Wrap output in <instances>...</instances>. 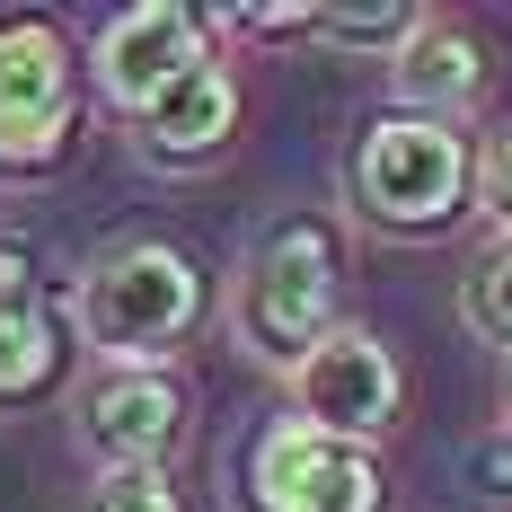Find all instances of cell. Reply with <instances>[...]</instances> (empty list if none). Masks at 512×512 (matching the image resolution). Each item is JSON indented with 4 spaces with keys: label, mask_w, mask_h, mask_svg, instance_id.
<instances>
[{
    "label": "cell",
    "mask_w": 512,
    "mask_h": 512,
    "mask_svg": "<svg viewBox=\"0 0 512 512\" xmlns=\"http://www.w3.org/2000/svg\"><path fill=\"white\" fill-rule=\"evenodd\" d=\"M71 327L106 371H159L195 327H204V274L168 239H115L80 265Z\"/></svg>",
    "instance_id": "1"
},
{
    "label": "cell",
    "mask_w": 512,
    "mask_h": 512,
    "mask_svg": "<svg viewBox=\"0 0 512 512\" xmlns=\"http://www.w3.org/2000/svg\"><path fill=\"white\" fill-rule=\"evenodd\" d=\"M468 151L460 124H424V115H380L345 159V212L371 221L380 239H442L468 212Z\"/></svg>",
    "instance_id": "2"
},
{
    "label": "cell",
    "mask_w": 512,
    "mask_h": 512,
    "mask_svg": "<svg viewBox=\"0 0 512 512\" xmlns=\"http://www.w3.org/2000/svg\"><path fill=\"white\" fill-rule=\"evenodd\" d=\"M221 318H230L239 354H256L265 371H292L336 327V239L318 221H274L239 256V274L221 292Z\"/></svg>",
    "instance_id": "3"
},
{
    "label": "cell",
    "mask_w": 512,
    "mask_h": 512,
    "mask_svg": "<svg viewBox=\"0 0 512 512\" xmlns=\"http://www.w3.org/2000/svg\"><path fill=\"white\" fill-rule=\"evenodd\" d=\"M283 380H292V424L345 451H371L380 433H398V407H407V371L362 318H336Z\"/></svg>",
    "instance_id": "4"
},
{
    "label": "cell",
    "mask_w": 512,
    "mask_h": 512,
    "mask_svg": "<svg viewBox=\"0 0 512 512\" xmlns=\"http://www.w3.org/2000/svg\"><path fill=\"white\" fill-rule=\"evenodd\" d=\"M71 142V45L53 18L0 27V177H36Z\"/></svg>",
    "instance_id": "5"
},
{
    "label": "cell",
    "mask_w": 512,
    "mask_h": 512,
    "mask_svg": "<svg viewBox=\"0 0 512 512\" xmlns=\"http://www.w3.org/2000/svg\"><path fill=\"white\" fill-rule=\"evenodd\" d=\"M248 504L256 512H380V460L318 442L292 415H274L248 451Z\"/></svg>",
    "instance_id": "6"
},
{
    "label": "cell",
    "mask_w": 512,
    "mask_h": 512,
    "mask_svg": "<svg viewBox=\"0 0 512 512\" xmlns=\"http://www.w3.org/2000/svg\"><path fill=\"white\" fill-rule=\"evenodd\" d=\"M204 18L195 9H177V0H142V9H124V18H106L98 45H89V80H98V98L133 124L142 106L168 89V80H186L195 62H204Z\"/></svg>",
    "instance_id": "7"
},
{
    "label": "cell",
    "mask_w": 512,
    "mask_h": 512,
    "mask_svg": "<svg viewBox=\"0 0 512 512\" xmlns=\"http://www.w3.org/2000/svg\"><path fill=\"white\" fill-rule=\"evenodd\" d=\"M177 433H186V398L168 371H106L80 398V442L98 468H168Z\"/></svg>",
    "instance_id": "8"
},
{
    "label": "cell",
    "mask_w": 512,
    "mask_h": 512,
    "mask_svg": "<svg viewBox=\"0 0 512 512\" xmlns=\"http://www.w3.org/2000/svg\"><path fill=\"white\" fill-rule=\"evenodd\" d=\"M230 133H239V80H230L221 53H204L186 80H168L133 115V151L159 159V168H204V159L230 151Z\"/></svg>",
    "instance_id": "9"
},
{
    "label": "cell",
    "mask_w": 512,
    "mask_h": 512,
    "mask_svg": "<svg viewBox=\"0 0 512 512\" xmlns=\"http://www.w3.org/2000/svg\"><path fill=\"white\" fill-rule=\"evenodd\" d=\"M477 89H486V53H477V36L451 27V18H424L415 45L389 62L398 115H424V124H460L468 106H477Z\"/></svg>",
    "instance_id": "10"
},
{
    "label": "cell",
    "mask_w": 512,
    "mask_h": 512,
    "mask_svg": "<svg viewBox=\"0 0 512 512\" xmlns=\"http://www.w3.org/2000/svg\"><path fill=\"white\" fill-rule=\"evenodd\" d=\"M53 371H62V327L45 318V301L0 309V407H27V398H45Z\"/></svg>",
    "instance_id": "11"
},
{
    "label": "cell",
    "mask_w": 512,
    "mask_h": 512,
    "mask_svg": "<svg viewBox=\"0 0 512 512\" xmlns=\"http://www.w3.org/2000/svg\"><path fill=\"white\" fill-rule=\"evenodd\" d=\"M460 327L477 336V345L512 354V239H495V248L468 256V274H460Z\"/></svg>",
    "instance_id": "12"
},
{
    "label": "cell",
    "mask_w": 512,
    "mask_h": 512,
    "mask_svg": "<svg viewBox=\"0 0 512 512\" xmlns=\"http://www.w3.org/2000/svg\"><path fill=\"white\" fill-rule=\"evenodd\" d=\"M424 18H433V9H309V36L327 53H389V62H398Z\"/></svg>",
    "instance_id": "13"
},
{
    "label": "cell",
    "mask_w": 512,
    "mask_h": 512,
    "mask_svg": "<svg viewBox=\"0 0 512 512\" xmlns=\"http://www.w3.org/2000/svg\"><path fill=\"white\" fill-rule=\"evenodd\" d=\"M89 512H186V504H177L168 468H98Z\"/></svg>",
    "instance_id": "14"
},
{
    "label": "cell",
    "mask_w": 512,
    "mask_h": 512,
    "mask_svg": "<svg viewBox=\"0 0 512 512\" xmlns=\"http://www.w3.org/2000/svg\"><path fill=\"white\" fill-rule=\"evenodd\" d=\"M468 204L495 221V239H512V124L486 133V151H477V168H468Z\"/></svg>",
    "instance_id": "15"
},
{
    "label": "cell",
    "mask_w": 512,
    "mask_h": 512,
    "mask_svg": "<svg viewBox=\"0 0 512 512\" xmlns=\"http://www.w3.org/2000/svg\"><path fill=\"white\" fill-rule=\"evenodd\" d=\"M468 486H477V495H512V433L468 442Z\"/></svg>",
    "instance_id": "16"
}]
</instances>
